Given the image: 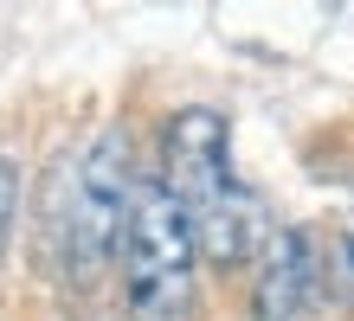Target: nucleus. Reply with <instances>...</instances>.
Segmentation results:
<instances>
[{
    "label": "nucleus",
    "mask_w": 354,
    "mask_h": 321,
    "mask_svg": "<svg viewBox=\"0 0 354 321\" xmlns=\"http://www.w3.org/2000/svg\"><path fill=\"white\" fill-rule=\"evenodd\" d=\"M13 219H19V161H13V155H0V257H7Z\"/></svg>",
    "instance_id": "obj_5"
},
{
    "label": "nucleus",
    "mask_w": 354,
    "mask_h": 321,
    "mask_svg": "<svg viewBox=\"0 0 354 321\" xmlns=\"http://www.w3.org/2000/svg\"><path fill=\"white\" fill-rule=\"evenodd\" d=\"M136 148L129 128H103L84 148V161L58 186V212H52V257L71 283H97L103 270L122 257L129 238V206H136Z\"/></svg>",
    "instance_id": "obj_1"
},
{
    "label": "nucleus",
    "mask_w": 354,
    "mask_h": 321,
    "mask_svg": "<svg viewBox=\"0 0 354 321\" xmlns=\"http://www.w3.org/2000/svg\"><path fill=\"white\" fill-rule=\"evenodd\" d=\"M328 289L354 302V225L335 238V251H328Z\"/></svg>",
    "instance_id": "obj_6"
},
{
    "label": "nucleus",
    "mask_w": 354,
    "mask_h": 321,
    "mask_svg": "<svg viewBox=\"0 0 354 321\" xmlns=\"http://www.w3.org/2000/svg\"><path fill=\"white\" fill-rule=\"evenodd\" d=\"M200 231L161 174H142L122 238V315L129 321H194L200 289Z\"/></svg>",
    "instance_id": "obj_2"
},
{
    "label": "nucleus",
    "mask_w": 354,
    "mask_h": 321,
    "mask_svg": "<svg viewBox=\"0 0 354 321\" xmlns=\"http://www.w3.org/2000/svg\"><path fill=\"white\" fill-rule=\"evenodd\" d=\"M161 186H168L194 219L239 186L232 180V122L219 110L194 103V110L168 116V128H161Z\"/></svg>",
    "instance_id": "obj_3"
},
{
    "label": "nucleus",
    "mask_w": 354,
    "mask_h": 321,
    "mask_svg": "<svg viewBox=\"0 0 354 321\" xmlns=\"http://www.w3.org/2000/svg\"><path fill=\"white\" fill-rule=\"evenodd\" d=\"M322 289H328L322 238L309 225L270 231V244L258 257V276H252V321H316Z\"/></svg>",
    "instance_id": "obj_4"
}]
</instances>
